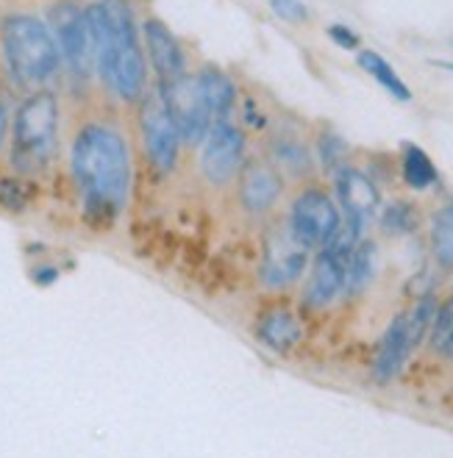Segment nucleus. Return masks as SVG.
Listing matches in <instances>:
<instances>
[{
	"mask_svg": "<svg viewBox=\"0 0 453 458\" xmlns=\"http://www.w3.org/2000/svg\"><path fill=\"white\" fill-rule=\"evenodd\" d=\"M70 178L81 217L95 231H109L125 214L134 183V161L123 128L109 117L78 123L70 140Z\"/></svg>",
	"mask_w": 453,
	"mask_h": 458,
	"instance_id": "nucleus-1",
	"label": "nucleus"
},
{
	"mask_svg": "<svg viewBox=\"0 0 453 458\" xmlns=\"http://www.w3.org/2000/svg\"><path fill=\"white\" fill-rule=\"evenodd\" d=\"M87 20L95 39V72L100 87L123 106H137L148 84L142 31L128 0H92Z\"/></svg>",
	"mask_w": 453,
	"mask_h": 458,
	"instance_id": "nucleus-2",
	"label": "nucleus"
},
{
	"mask_svg": "<svg viewBox=\"0 0 453 458\" xmlns=\"http://www.w3.org/2000/svg\"><path fill=\"white\" fill-rule=\"evenodd\" d=\"M0 64L20 92L50 89L62 75V53L45 17L14 9L0 17Z\"/></svg>",
	"mask_w": 453,
	"mask_h": 458,
	"instance_id": "nucleus-3",
	"label": "nucleus"
},
{
	"mask_svg": "<svg viewBox=\"0 0 453 458\" xmlns=\"http://www.w3.org/2000/svg\"><path fill=\"white\" fill-rule=\"evenodd\" d=\"M9 165L20 178H39L62 153V100L53 89L22 95L9 123Z\"/></svg>",
	"mask_w": 453,
	"mask_h": 458,
	"instance_id": "nucleus-4",
	"label": "nucleus"
},
{
	"mask_svg": "<svg viewBox=\"0 0 453 458\" xmlns=\"http://www.w3.org/2000/svg\"><path fill=\"white\" fill-rule=\"evenodd\" d=\"M47 25L59 45L62 64L75 87L87 89L98 78L95 72V39L87 20V6L78 0H56L47 9Z\"/></svg>",
	"mask_w": 453,
	"mask_h": 458,
	"instance_id": "nucleus-5",
	"label": "nucleus"
},
{
	"mask_svg": "<svg viewBox=\"0 0 453 458\" xmlns=\"http://www.w3.org/2000/svg\"><path fill=\"white\" fill-rule=\"evenodd\" d=\"M284 225L298 245H303L306 250H320L339 233L342 211L331 192H326L323 186L309 183L292 198Z\"/></svg>",
	"mask_w": 453,
	"mask_h": 458,
	"instance_id": "nucleus-6",
	"label": "nucleus"
},
{
	"mask_svg": "<svg viewBox=\"0 0 453 458\" xmlns=\"http://www.w3.org/2000/svg\"><path fill=\"white\" fill-rule=\"evenodd\" d=\"M137 109V128H140V145L148 158V165L158 175H173L181 158L184 140L167 112V106L156 87L145 92V98L134 106Z\"/></svg>",
	"mask_w": 453,
	"mask_h": 458,
	"instance_id": "nucleus-7",
	"label": "nucleus"
},
{
	"mask_svg": "<svg viewBox=\"0 0 453 458\" xmlns=\"http://www.w3.org/2000/svg\"><path fill=\"white\" fill-rule=\"evenodd\" d=\"M362 239L364 236L342 225L329 245L317 250V259L312 264V273L303 289V303L309 309H326L345 292V284H348V264H351L354 248Z\"/></svg>",
	"mask_w": 453,
	"mask_h": 458,
	"instance_id": "nucleus-8",
	"label": "nucleus"
},
{
	"mask_svg": "<svg viewBox=\"0 0 453 458\" xmlns=\"http://www.w3.org/2000/svg\"><path fill=\"white\" fill-rule=\"evenodd\" d=\"M248 158V140L245 131L234 120H218L201 142V158L198 167L209 186L215 190H226L231 186L243 170Z\"/></svg>",
	"mask_w": 453,
	"mask_h": 458,
	"instance_id": "nucleus-9",
	"label": "nucleus"
},
{
	"mask_svg": "<svg viewBox=\"0 0 453 458\" xmlns=\"http://www.w3.org/2000/svg\"><path fill=\"white\" fill-rule=\"evenodd\" d=\"M156 89H158V95H162L184 145L201 148L206 133L211 131V125H215V114H211L209 103L198 87L195 72H186L184 78L173 81V84L156 87Z\"/></svg>",
	"mask_w": 453,
	"mask_h": 458,
	"instance_id": "nucleus-10",
	"label": "nucleus"
},
{
	"mask_svg": "<svg viewBox=\"0 0 453 458\" xmlns=\"http://www.w3.org/2000/svg\"><path fill=\"white\" fill-rule=\"evenodd\" d=\"M334 200L342 211V225L356 231L359 236L367 231L372 220H379V183L354 165H345L334 173Z\"/></svg>",
	"mask_w": 453,
	"mask_h": 458,
	"instance_id": "nucleus-11",
	"label": "nucleus"
},
{
	"mask_svg": "<svg viewBox=\"0 0 453 458\" xmlns=\"http://www.w3.org/2000/svg\"><path fill=\"white\" fill-rule=\"evenodd\" d=\"M306 267H309V250L292 239L286 225L273 228L268 236H264L259 278L268 289L292 286L295 281H301V276L306 273Z\"/></svg>",
	"mask_w": 453,
	"mask_h": 458,
	"instance_id": "nucleus-12",
	"label": "nucleus"
},
{
	"mask_svg": "<svg viewBox=\"0 0 453 458\" xmlns=\"http://www.w3.org/2000/svg\"><path fill=\"white\" fill-rule=\"evenodd\" d=\"M284 175L270 165V158H245L236 175V200L248 217H268L284 198Z\"/></svg>",
	"mask_w": 453,
	"mask_h": 458,
	"instance_id": "nucleus-13",
	"label": "nucleus"
},
{
	"mask_svg": "<svg viewBox=\"0 0 453 458\" xmlns=\"http://www.w3.org/2000/svg\"><path fill=\"white\" fill-rule=\"evenodd\" d=\"M140 31H142V45H145V59L156 75V87L173 84V81L190 72L186 50L162 17H153V14L145 17L140 22Z\"/></svg>",
	"mask_w": 453,
	"mask_h": 458,
	"instance_id": "nucleus-14",
	"label": "nucleus"
},
{
	"mask_svg": "<svg viewBox=\"0 0 453 458\" xmlns=\"http://www.w3.org/2000/svg\"><path fill=\"white\" fill-rule=\"evenodd\" d=\"M268 158L270 165L286 178L292 181H303V178H312L314 175V156H312V148L298 137V133H289V131H281L270 140L268 145Z\"/></svg>",
	"mask_w": 453,
	"mask_h": 458,
	"instance_id": "nucleus-15",
	"label": "nucleus"
},
{
	"mask_svg": "<svg viewBox=\"0 0 453 458\" xmlns=\"http://www.w3.org/2000/svg\"><path fill=\"white\" fill-rule=\"evenodd\" d=\"M412 353H415V347H412L409 334H406L404 314H397L381 336L376 364H372V378H376L379 384H389L395 375L404 369V364L409 361Z\"/></svg>",
	"mask_w": 453,
	"mask_h": 458,
	"instance_id": "nucleus-16",
	"label": "nucleus"
},
{
	"mask_svg": "<svg viewBox=\"0 0 453 458\" xmlns=\"http://www.w3.org/2000/svg\"><path fill=\"white\" fill-rule=\"evenodd\" d=\"M195 81H198V87L209 103V109L211 114H215V123L218 120H234V109H236V84H234V78L218 67V64H211L206 62L198 72H195Z\"/></svg>",
	"mask_w": 453,
	"mask_h": 458,
	"instance_id": "nucleus-17",
	"label": "nucleus"
},
{
	"mask_svg": "<svg viewBox=\"0 0 453 458\" xmlns=\"http://www.w3.org/2000/svg\"><path fill=\"white\" fill-rule=\"evenodd\" d=\"M301 319L289 309H270L256 322V339L268 350H273V353H289L301 342Z\"/></svg>",
	"mask_w": 453,
	"mask_h": 458,
	"instance_id": "nucleus-18",
	"label": "nucleus"
},
{
	"mask_svg": "<svg viewBox=\"0 0 453 458\" xmlns=\"http://www.w3.org/2000/svg\"><path fill=\"white\" fill-rule=\"evenodd\" d=\"M401 178H404V183L409 186V190L425 192L440 181V173H437L429 153H425L423 148H417V145H412V142H406L404 150H401Z\"/></svg>",
	"mask_w": 453,
	"mask_h": 458,
	"instance_id": "nucleus-19",
	"label": "nucleus"
},
{
	"mask_svg": "<svg viewBox=\"0 0 453 458\" xmlns=\"http://www.w3.org/2000/svg\"><path fill=\"white\" fill-rule=\"evenodd\" d=\"M356 64L376 81V84H381L395 100H401V103H409L412 100V89L404 84V78L395 72V67L381 56V53L376 50H359L356 53Z\"/></svg>",
	"mask_w": 453,
	"mask_h": 458,
	"instance_id": "nucleus-20",
	"label": "nucleus"
},
{
	"mask_svg": "<svg viewBox=\"0 0 453 458\" xmlns=\"http://www.w3.org/2000/svg\"><path fill=\"white\" fill-rule=\"evenodd\" d=\"M379 269V245L372 239H362L354 248L351 264H348V284H345V292L348 294H359L364 292L372 278H376Z\"/></svg>",
	"mask_w": 453,
	"mask_h": 458,
	"instance_id": "nucleus-21",
	"label": "nucleus"
},
{
	"mask_svg": "<svg viewBox=\"0 0 453 458\" xmlns=\"http://www.w3.org/2000/svg\"><path fill=\"white\" fill-rule=\"evenodd\" d=\"M432 253L442 269H453V198L445 200L432 217Z\"/></svg>",
	"mask_w": 453,
	"mask_h": 458,
	"instance_id": "nucleus-22",
	"label": "nucleus"
},
{
	"mask_svg": "<svg viewBox=\"0 0 453 458\" xmlns=\"http://www.w3.org/2000/svg\"><path fill=\"white\" fill-rule=\"evenodd\" d=\"M379 225L387 236H406V233L417 231V225H420L417 206L409 200H392L389 206H384L379 211Z\"/></svg>",
	"mask_w": 453,
	"mask_h": 458,
	"instance_id": "nucleus-23",
	"label": "nucleus"
},
{
	"mask_svg": "<svg viewBox=\"0 0 453 458\" xmlns=\"http://www.w3.org/2000/svg\"><path fill=\"white\" fill-rule=\"evenodd\" d=\"M429 344L440 359L453 361V298L437 306V314L429 328Z\"/></svg>",
	"mask_w": 453,
	"mask_h": 458,
	"instance_id": "nucleus-24",
	"label": "nucleus"
},
{
	"mask_svg": "<svg viewBox=\"0 0 453 458\" xmlns=\"http://www.w3.org/2000/svg\"><path fill=\"white\" fill-rule=\"evenodd\" d=\"M317 161H320V167H323L326 173H337L339 167L348 165V142H345L342 137H337L334 131H323L317 137Z\"/></svg>",
	"mask_w": 453,
	"mask_h": 458,
	"instance_id": "nucleus-25",
	"label": "nucleus"
},
{
	"mask_svg": "<svg viewBox=\"0 0 453 458\" xmlns=\"http://www.w3.org/2000/svg\"><path fill=\"white\" fill-rule=\"evenodd\" d=\"M326 34H329V39H331L337 47H342V50H359V45H362L359 34H356L354 29H348V25H342V22L329 25Z\"/></svg>",
	"mask_w": 453,
	"mask_h": 458,
	"instance_id": "nucleus-26",
	"label": "nucleus"
},
{
	"mask_svg": "<svg viewBox=\"0 0 453 458\" xmlns=\"http://www.w3.org/2000/svg\"><path fill=\"white\" fill-rule=\"evenodd\" d=\"M273 9H276L278 17H284L289 22H303L309 17L306 6L295 4V0H273Z\"/></svg>",
	"mask_w": 453,
	"mask_h": 458,
	"instance_id": "nucleus-27",
	"label": "nucleus"
},
{
	"mask_svg": "<svg viewBox=\"0 0 453 458\" xmlns=\"http://www.w3.org/2000/svg\"><path fill=\"white\" fill-rule=\"evenodd\" d=\"M9 123H12V112H9L6 100L0 98V150H4L9 142Z\"/></svg>",
	"mask_w": 453,
	"mask_h": 458,
	"instance_id": "nucleus-28",
	"label": "nucleus"
},
{
	"mask_svg": "<svg viewBox=\"0 0 453 458\" xmlns=\"http://www.w3.org/2000/svg\"><path fill=\"white\" fill-rule=\"evenodd\" d=\"M31 278H34L37 284L47 286V284H53V281L59 278V269H56V267H34V269H31Z\"/></svg>",
	"mask_w": 453,
	"mask_h": 458,
	"instance_id": "nucleus-29",
	"label": "nucleus"
},
{
	"mask_svg": "<svg viewBox=\"0 0 453 458\" xmlns=\"http://www.w3.org/2000/svg\"><path fill=\"white\" fill-rule=\"evenodd\" d=\"M434 67H440V70H448V72H453V62H432Z\"/></svg>",
	"mask_w": 453,
	"mask_h": 458,
	"instance_id": "nucleus-30",
	"label": "nucleus"
}]
</instances>
